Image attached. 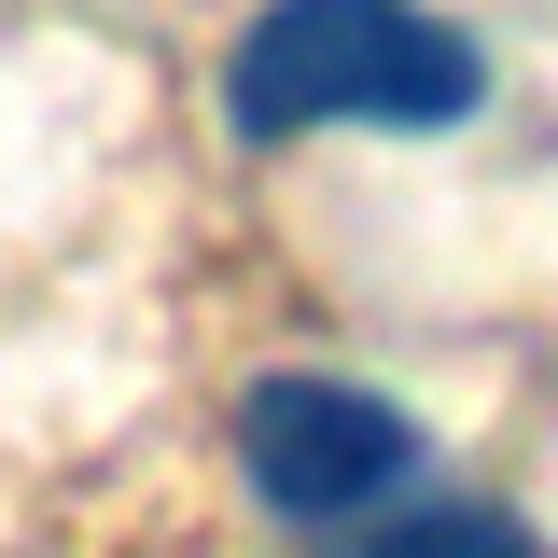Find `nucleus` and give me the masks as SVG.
<instances>
[{
    "instance_id": "obj_1",
    "label": "nucleus",
    "mask_w": 558,
    "mask_h": 558,
    "mask_svg": "<svg viewBox=\"0 0 558 558\" xmlns=\"http://www.w3.org/2000/svg\"><path fill=\"white\" fill-rule=\"evenodd\" d=\"M488 98V57L418 14V0H266L223 57V112L238 140L293 126H461Z\"/></svg>"
},
{
    "instance_id": "obj_2",
    "label": "nucleus",
    "mask_w": 558,
    "mask_h": 558,
    "mask_svg": "<svg viewBox=\"0 0 558 558\" xmlns=\"http://www.w3.org/2000/svg\"><path fill=\"white\" fill-rule=\"evenodd\" d=\"M238 475L293 531H349V517H377L418 475V418L391 391H363V377H307L293 363V377H252V405H238Z\"/></svg>"
},
{
    "instance_id": "obj_3",
    "label": "nucleus",
    "mask_w": 558,
    "mask_h": 558,
    "mask_svg": "<svg viewBox=\"0 0 558 558\" xmlns=\"http://www.w3.org/2000/svg\"><path fill=\"white\" fill-rule=\"evenodd\" d=\"M363 558H545L502 502H418V517H391V531H363Z\"/></svg>"
}]
</instances>
